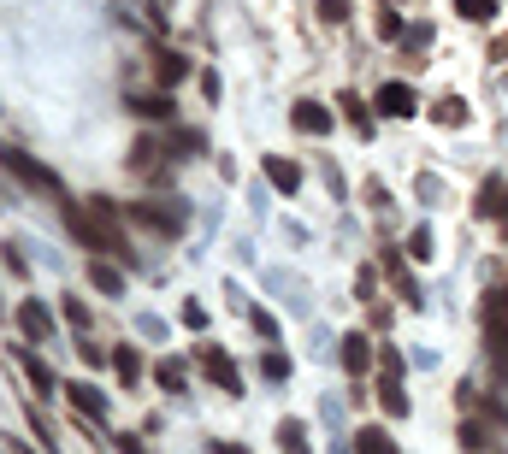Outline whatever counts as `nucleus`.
<instances>
[{"mask_svg": "<svg viewBox=\"0 0 508 454\" xmlns=\"http://www.w3.org/2000/svg\"><path fill=\"white\" fill-rule=\"evenodd\" d=\"M373 107L384 112V119H408V112H420V107H414V89H408V83H384V89L373 95Z\"/></svg>", "mask_w": 508, "mask_h": 454, "instance_id": "nucleus-6", "label": "nucleus"}, {"mask_svg": "<svg viewBox=\"0 0 508 454\" xmlns=\"http://www.w3.org/2000/svg\"><path fill=\"white\" fill-rule=\"evenodd\" d=\"M260 372H266V377H290V360H284V355H266V360H260Z\"/></svg>", "mask_w": 508, "mask_h": 454, "instance_id": "nucleus-28", "label": "nucleus"}, {"mask_svg": "<svg viewBox=\"0 0 508 454\" xmlns=\"http://www.w3.org/2000/svg\"><path fill=\"white\" fill-rule=\"evenodd\" d=\"M485 343H491V360L508 372V289L485 295Z\"/></svg>", "mask_w": 508, "mask_h": 454, "instance_id": "nucleus-3", "label": "nucleus"}, {"mask_svg": "<svg viewBox=\"0 0 508 454\" xmlns=\"http://www.w3.org/2000/svg\"><path fill=\"white\" fill-rule=\"evenodd\" d=\"M136 219H142L148 231H166V236L183 231V212H178V207H154V201H142V207H136Z\"/></svg>", "mask_w": 508, "mask_h": 454, "instance_id": "nucleus-8", "label": "nucleus"}, {"mask_svg": "<svg viewBox=\"0 0 508 454\" xmlns=\"http://www.w3.org/2000/svg\"><path fill=\"white\" fill-rule=\"evenodd\" d=\"M89 284L101 289V295H125V272L107 266V260H95V266H89Z\"/></svg>", "mask_w": 508, "mask_h": 454, "instance_id": "nucleus-14", "label": "nucleus"}, {"mask_svg": "<svg viewBox=\"0 0 508 454\" xmlns=\"http://www.w3.org/2000/svg\"><path fill=\"white\" fill-rule=\"evenodd\" d=\"M473 212H479V219H508V183H503V178H491L485 189H479Z\"/></svg>", "mask_w": 508, "mask_h": 454, "instance_id": "nucleus-7", "label": "nucleus"}, {"mask_svg": "<svg viewBox=\"0 0 508 454\" xmlns=\"http://www.w3.org/2000/svg\"><path fill=\"white\" fill-rule=\"evenodd\" d=\"M319 18H326V24H343V18H349V0H319Z\"/></svg>", "mask_w": 508, "mask_h": 454, "instance_id": "nucleus-26", "label": "nucleus"}, {"mask_svg": "<svg viewBox=\"0 0 508 454\" xmlns=\"http://www.w3.org/2000/svg\"><path fill=\"white\" fill-rule=\"evenodd\" d=\"M0 166H6V171H12V178H18V183L42 189V195H59V178H54V171L42 166V160H30V154H24L18 142H0Z\"/></svg>", "mask_w": 508, "mask_h": 454, "instance_id": "nucleus-2", "label": "nucleus"}, {"mask_svg": "<svg viewBox=\"0 0 508 454\" xmlns=\"http://www.w3.org/2000/svg\"><path fill=\"white\" fill-rule=\"evenodd\" d=\"M384 272H390V284H396V295H402V301H408V307H420V289H414V277H408V272H402V260H396V254H384Z\"/></svg>", "mask_w": 508, "mask_h": 454, "instance_id": "nucleus-15", "label": "nucleus"}, {"mask_svg": "<svg viewBox=\"0 0 508 454\" xmlns=\"http://www.w3.org/2000/svg\"><path fill=\"white\" fill-rule=\"evenodd\" d=\"M136 112H142V119H171V100L166 95H142V100H136Z\"/></svg>", "mask_w": 508, "mask_h": 454, "instance_id": "nucleus-22", "label": "nucleus"}, {"mask_svg": "<svg viewBox=\"0 0 508 454\" xmlns=\"http://www.w3.org/2000/svg\"><path fill=\"white\" fill-rule=\"evenodd\" d=\"M154 377H160L166 389H183V366H178V360H160V366H154Z\"/></svg>", "mask_w": 508, "mask_h": 454, "instance_id": "nucleus-24", "label": "nucleus"}, {"mask_svg": "<svg viewBox=\"0 0 508 454\" xmlns=\"http://www.w3.org/2000/svg\"><path fill=\"white\" fill-rule=\"evenodd\" d=\"M355 454H396V449L384 443L378 425H361V431H355Z\"/></svg>", "mask_w": 508, "mask_h": 454, "instance_id": "nucleus-19", "label": "nucleus"}, {"mask_svg": "<svg viewBox=\"0 0 508 454\" xmlns=\"http://www.w3.org/2000/svg\"><path fill=\"white\" fill-rule=\"evenodd\" d=\"M343 112H349V124H355V130H373V119H367V107H361L355 95H343Z\"/></svg>", "mask_w": 508, "mask_h": 454, "instance_id": "nucleus-25", "label": "nucleus"}, {"mask_svg": "<svg viewBox=\"0 0 508 454\" xmlns=\"http://www.w3.org/2000/svg\"><path fill=\"white\" fill-rule=\"evenodd\" d=\"M408 254H414V260H431V231H414V236H408Z\"/></svg>", "mask_w": 508, "mask_h": 454, "instance_id": "nucleus-27", "label": "nucleus"}, {"mask_svg": "<svg viewBox=\"0 0 508 454\" xmlns=\"http://www.w3.org/2000/svg\"><path fill=\"white\" fill-rule=\"evenodd\" d=\"M66 396L78 401V408L89 413V419H107V396H101L95 384H83V377H78V384H66Z\"/></svg>", "mask_w": 508, "mask_h": 454, "instance_id": "nucleus-11", "label": "nucleus"}, {"mask_svg": "<svg viewBox=\"0 0 508 454\" xmlns=\"http://www.w3.org/2000/svg\"><path fill=\"white\" fill-rule=\"evenodd\" d=\"M18 366H24V372H30V384H36V396H54V389H59V384H54V372H47V366H42V360H36V355H30V348H18Z\"/></svg>", "mask_w": 508, "mask_h": 454, "instance_id": "nucleus-13", "label": "nucleus"}, {"mask_svg": "<svg viewBox=\"0 0 508 454\" xmlns=\"http://www.w3.org/2000/svg\"><path fill=\"white\" fill-rule=\"evenodd\" d=\"M260 171H266V183L278 189V195H295V189H302V166L284 160V154H266V160H260Z\"/></svg>", "mask_w": 508, "mask_h": 454, "instance_id": "nucleus-5", "label": "nucleus"}, {"mask_svg": "<svg viewBox=\"0 0 508 454\" xmlns=\"http://www.w3.org/2000/svg\"><path fill=\"white\" fill-rule=\"evenodd\" d=\"M183 71H190V66H183V54H154V77L160 83H178Z\"/></svg>", "mask_w": 508, "mask_h": 454, "instance_id": "nucleus-21", "label": "nucleus"}, {"mask_svg": "<svg viewBox=\"0 0 508 454\" xmlns=\"http://www.w3.org/2000/svg\"><path fill=\"white\" fill-rule=\"evenodd\" d=\"M18 325H24V336H30V343H47V336H54V319H47L36 301H18Z\"/></svg>", "mask_w": 508, "mask_h": 454, "instance_id": "nucleus-10", "label": "nucleus"}, {"mask_svg": "<svg viewBox=\"0 0 508 454\" xmlns=\"http://www.w3.org/2000/svg\"><path fill=\"white\" fill-rule=\"evenodd\" d=\"M290 124H295L302 136H326V130H331V112L319 107V100H302V107L290 112Z\"/></svg>", "mask_w": 508, "mask_h": 454, "instance_id": "nucleus-9", "label": "nucleus"}, {"mask_svg": "<svg viewBox=\"0 0 508 454\" xmlns=\"http://www.w3.org/2000/svg\"><path fill=\"white\" fill-rule=\"evenodd\" d=\"M378 36H384V42H396V36H402V18H396V12H384V18H378Z\"/></svg>", "mask_w": 508, "mask_h": 454, "instance_id": "nucleus-29", "label": "nucleus"}, {"mask_svg": "<svg viewBox=\"0 0 508 454\" xmlns=\"http://www.w3.org/2000/svg\"><path fill=\"white\" fill-rule=\"evenodd\" d=\"M431 119H438V124H450V130H461V124H467V100H461V95L431 100Z\"/></svg>", "mask_w": 508, "mask_h": 454, "instance_id": "nucleus-12", "label": "nucleus"}, {"mask_svg": "<svg viewBox=\"0 0 508 454\" xmlns=\"http://www.w3.org/2000/svg\"><path fill=\"white\" fill-rule=\"evenodd\" d=\"M113 366H119V377H125V384H136V372H142V360H136V348H119V355H113Z\"/></svg>", "mask_w": 508, "mask_h": 454, "instance_id": "nucleus-23", "label": "nucleus"}, {"mask_svg": "<svg viewBox=\"0 0 508 454\" xmlns=\"http://www.w3.org/2000/svg\"><path fill=\"white\" fill-rule=\"evenodd\" d=\"M378 401H384V413H396V419H402V413H408V396H402V377H384V384H378Z\"/></svg>", "mask_w": 508, "mask_h": 454, "instance_id": "nucleus-18", "label": "nucleus"}, {"mask_svg": "<svg viewBox=\"0 0 508 454\" xmlns=\"http://www.w3.org/2000/svg\"><path fill=\"white\" fill-rule=\"evenodd\" d=\"M455 12H461L467 24H491L497 18V0H455Z\"/></svg>", "mask_w": 508, "mask_h": 454, "instance_id": "nucleus-20", "label": "nucleus"}, {"mask_svg": "<svg viewBox=\"0 0 508 454\" xmlns=\"http://www.w3.org/2000/svg\"><path fill=\"white\" fill-rule=\"evenodd\" d=\"M278 449L284 454H307V425L302 419H284L278 425Z\"/></svg>", "mask_w": 508, "mask_h": 454, "instance_id": "nucleus-17", "label": "nucleus"}, {"mask_svg": "<svg viewBox=\"0 0 508 454\" xmlns=\"http://www.w3.org/2000/svg\"><path fill=\"white\" fill-rule=\"evenodd\" d=\"M213 454H249V449H237V443H213Z\"/></svg>", "mask_w": 508, "mask_h": 454, "instance_id": "nucleus-30", "label": "nucleus"}, {"mask_svg": "<svg viewBox=\"0 0 508 454\" xmlns=\"http://www.w3.org/2000/svg\"><path fill=\"white\" fill-rule=\"evenodd\" d=\"M491 54H497V59H508V36H497V47H491Z\"/></svg>", "mask_w": 508, "mask_h": 454, "instance_id": "nucleus-31", "label": "nucleus"}, {"mask_svg": "<svg viewBox=\"0 0 508 454\" xmlns=\"http://www.w3.org/2000/svg\"><path fill=\"white\" fill-rule=\"evenodd\" d=\"M343 366H349V372H367V366H373V343H367V336H343Z\"/></svg>", "mask_w": 508, "mask_h": 454, "instance_id": "nucleus-16", "label": "nucleus"}, {"mask_svg": "<svg viewBox=\"0 0 508 454\" xmlns=\"http://www.w3.org/2000/svg\"><path fill=\"white\" fill-rule=\"evenodd\" d=\"M202 372L213 377V384L225 389V396H243V377H237V366H231L225 348H207V343H202Z\"/></svg>", "mask_w": 508, "mask_h": 454, "instance_id": "nucleus-4", "label": "nucleus"}, {"mask_svg": "<svg viewBox=\"0 0 508 454\" xmlns=\"http://www.w3.org/2000/svg\"><path fill=\"white\" fill-rule=\"evenodd\" d=\"M59 212H66V231L78 236L89 254H130L125 236H119L113 201H59Z\"/></svg>", "mask_w": 508, "mask_h": 454, "instance_id": "nucleus-1", "label": "nucleus"}]
</instances>
